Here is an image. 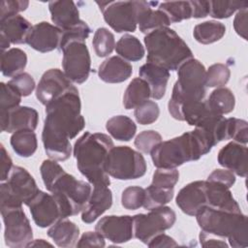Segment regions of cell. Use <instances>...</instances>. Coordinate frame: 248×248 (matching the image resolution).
I'll return each instance as SVG.
<instances>
[{
	"instance_id": "obj_48",
	"label": "cell",
	"mask_w": 248,
	"mask_h": 248,
	"mask_svg": "<svg viewBox=\"0 0 248 248\" xmlns=\"http://www.w3.org/2000/svg\"><path fill=\"white\" fill-rule=\"evenodd\" d=\"M13 87H15L22 97L29 96L36 87L35 80L31 75L28 73H21L14 77L11 80L8 81Z\"/></svg>"
},
{
	"instance_id": "obj_21",
	"label": "cell",
	"mask_w": 248,
	"mask_h": 248,
	"mask_svg": "<svg viewBox=\"0 0 248 248\" xmlns=\"http://www.w3.org/2000/svg\"><path fill=\"white\" fill-rule=\"evenodd\" d=\"M112 204V193L108 186L92 185V191L85 208L81 211V220L91 224L106 212Z\"/></svg>"
},
{
	"instance_id": "obj_13",
	"label": "cell",
	"mask_w": 248,
	"mask_h": 248,
	"mask_svg": "<svg viewBox=\"0 0 248 248\" xmlns=\"http://www.w3.org/2000/svg\"><path fill=\"white\" fill-rule=\"evenodd\" d=\"M62 67L66 77L74 83H83L91 71V58L85 42H73L62 50Z\"/></svg>"
},
{
	"instance_id": "obj_26",
	"label": "cell",
	"mask_w": 248,
	"mask_h": 248,
	"mask_svg": "<svg viewBox=\"0 0 248 248\" xmlns=\"http://www.w3.org/2000/svg\"><path fill=\"white\" fill-rule=\"evenodd\" d=\"M31 28V23L19 15L0 20V34L5 36L13 45L25 44Z\"/></svg>"
},
{
	"instance_id": "obj_4",
	"label": "cell",
	"mask_w": 248,
	"mask_h": 248,
	"mask_svg": "<svg viewBox=\"0 0 248 248\" xmlns=\"http://www.w3.org/2000/svg\"><path fill=\"white\" fill-rule=\"evenodd\" d=\"M113 146L112 140L103 133L85 132L76 140L73 153L77 167L91 185L109 186L110 180L105 170V163Z\"/></svg>"
},
{
	"instance_id": "obj_10",
	"label": "cell",
	"mask_w": 248,
	"mask_h": 248,
	"mask_svg": "<svg viewBox=\"0 0 248 248\" xmlns=\"http://www.w3.org/2000/svg\"><path fill=\"white\" fill-rule=\"evenodd\" d=\"M105 21L117 33L136 30L140 13L149 1H96Z\"/></svg>"
},
{
	"instance_id": "obj_36",
	"label": "cell",
	"mask_w": 248,
	"mask_h": 248,
	"mask_svg": "<svg viewBox=\"0 0 248 248\" xmlns=\"http://www.w3.org/2000/svg\"><path fill=\"white\" fill-rule=\"evenodd\" d=\"M174 195L173 188H163L150 184L144 189V202L143 207L147 210L157 208L169 203Z\"/></svg>"
},
{
	"instance_id": "obj_31",
	"label": "cell",
	"mask_w": 248,
	"mask_h": 248,
	"mask_svg": "<svg viewBox=\"0 0 248 248\" xmlns=\"http://www.w3.org/2000/svg\"><path fill=\"white\" fill-rule=\"evenodd\" d=\"M106 129L115 140L121 141L131 140L137 132L135 122L126 115H115L107 121Z\"/></svg>"
},
{
	"instance_id": "obj_8",
	"label": "cell",
	"mask_w": 248,
	"mask_h": 248,
	"mask_svg": "<svg viewBox=\"0 0 248 248\" xmlns=\"http://www.w3.org/2000/svg\"><path fill=\"white\" fill-rule=\"evenodd\" d=\"M34 177L19 166H14L7 180L0 185V208L25 205L38 194Z\"/></svg>"
},
{
	"instance_id": "obj_12",
	"label": "cell",
	"mask_w": 248,
	"mask_h": 248,
	"mask_svg": "<svg viewBox=\"0 0 248 248\" xmlns=\"http://www.w3.org/2000/svg\"><path fill=\"white\" fill-rule=\"evenodd\" d=\"M4 222L5 244L11 248H23L33 240V231L22 206L0 208Z\"/></svg>"
},
{
	"instance_id": "obj_37",
	"label": "cell",
	"mask_w": 248,
	"mask_h": 248,
	"mask_svg": "<svg viewBox=\"0 0 248 248\" xmlns=\"http://www.w3.org/2000/svg\"><path fill=\"white\" fill-rule=\"evenodd\" d=\"M158 9L167 15L170 23L180 22L192 17V7L190 1L164 2L159 5Z\"/></svg>"
},
{
	"instance_id": "obj_40",
	"label": "cell",
	"mask_w": 248,
	"mask_h": 248,
	"mask_svg": "<svg viewBox=\"0 0 248 248\" xmlns=\"http://www.w3.org/2000/svg\"><path fill=\"white\" fill-rule=\"evenodd\" d=\"M225 138L233 141L246 144L248 141V123L246 120L230 117L226 118Z\"/></svg>"
},
{
	"instance_id": "obj_51",
	"label": "cell",
	"mask_w": 248,
	"mask_h": 248,
	"mask_svg": "<svg viewBox=\"0 0 248 248\" xmlns=\"http://www.w3.org/2000/svg\"><path fill=\"white\" fill-rule=\"evenodd\" d=\"M77 247H105V237L96 232H86L78 240Z\"/></svg>"
},
{
	"instance_id": "obj_45",
	"label": "cell",
	"mask_w": 248,
	"mask_h": 248,
	"mask_svg": "<svg viewBox=\"0 0 248 248\" xmlns=\"http://www.w3.org/2000/svg\"><path fill=\"white\" fill-rule=\"evenodd\" d=\"M144 189L140 186H129L123 190L121 195V204L129 210H136L143 206Z\"/></svg>"
},
{
	"instance_id": "obj_44",
	"label": "cell",
	"mask_w": 248,
	"mask_h": 248,
	"mask_svg": "<svg viewBox=\"0 0 248 248\" xmlns=\"http://www.w3.org/2000/svg\"><path fill=\"white\" fill-rule=\"evenodd\" d=\"M160 114V108L156 102L147 100L135 108L134 115L138 123L148 125L155 122Z\"/></svg>"
},
{
	"instance_id": "obj_30",
	"label": "cell",
	"mask_w": 248,
	"mask_h": 248,
	"mask_svg": "<svg viewBox=\"0 0 248 248\" xmlns=\"http://www.w3.org/2000/svg\"><path fill=\"white\" fill-rule=\"evenodd\" d=\"M27 64L26 53L17 47L7 49L1 54V73L8 78H14L25 69Z\"/></svg>"
},
{
	"instance_id": "obj_11",
	"label": "cell",
	"mask_w": 248,
	"mask_h": 248,
	"mask_svg": "<svg viewBox=\"0 0 248 248\" xmlns=\"http://www.w3.org/2000/svg\"><path fill=\"white\" fill-rule=\"evenodd\" d=\"M176 220L175 212L169 206H160L133 216L134 236L147 244L155 235L170 229Z\"/></svg>"
},
{
	"instance_id": "obj_20",
	"label": "cell",
	"mask_w": 248,
	"mask_h": 248,
	"mask_svg": "<svg viewBox=\"0 0 248 248\" xmlns=\"http://www.w3.org/2000/svg\"><path fill=\"white\" fill-rule=\"evenodd\" d=\"M218 163L234 174L247 175V146L236 141H230L218 153Z\"/></svg>"
},
{
	"instance_id": "obj_34",
	"label": "cell",
	"mask_w": 248,
	"mask_h": 248,
	"mask_svg": "<svg viewBox=\"0 0 248 248\" xmlns=\"http://www.w3.org/2000/svg\"><path fill=\"white\" fill-rule=\"evenodd\" d=\"M226 33V26L219 21L208 20L195 26L193 36L202 45H209L221 40Z\"/></svg>"
},
{
	"instance_id": "obj_46",
	"label": "cell",
	"mask_w": 248,
	"mask_h": 248,
	"mask_svg": "<svg viewBox=\"0 0 248 248\" xmlns=\"http://www.w3.org/2000/svg\"><path fill=\"white\" fill-rule=\"evenodd\" d=\"M162 141V136L155 130H146L140 133L135 140V146L141 153L149 154Z\"/></svg>"
},
{
	"instance_id": "obj_9",
	"label": "cell",
	"mask_w": 248,
	"mask_h": 248,
	"mask_svg": "<svg viewBox=\"0 0 248 248\" xmlns=\"http://www.w3.org/2000/svg\"><path fill=\"white\" fill-rule=\"evenodd\" d=\"M106 172L118 180H132L143 176L146 162L140 152L126 146H113L106 159Z\"/></svg>"
},
{
	"instance_id": "obj_43",
	"label": "cell",
	"mask_w": 248,
	"mask_h": 248,
	"mask_svg": "<svg viewBox=\"0 0 248 248\" xmlns=\"http://www.w3.org/2000/svg\"><path fill=\"white\" fill-rule=\"evenodd\" d=\"M0 88V113L7 112L19 106L22 96L15 87L8 82H1Z\"/></svg>"
},
{
	"instance_id": "obj_55",
	"label": "cell",
	"mask_w": 248,
	"mask_h": 248,
	"mask_svg": "<svg viewBox=\"0 0 248 248\" xmlns=\"http://www.w3.org/2000/svg\"><path fill=\"white\" fill-rule=\"evenodd\" d=\"M199 238L200 243L202 247H228V244L225 241V239L207 234L202 231L200 232Z\"/></svg>"
},
{
	"instance_id": "obj_27",
	"label": "cell",
	"mask_w": 248,
	"mask_h": 248,
	"mask_svg": "<svg viewBox=\"0 0 248 248\" xmlns=\"http://www.w3.org/2000/svg\"><path fill=\"white\" fill-rule=\"evenodd\" d=\"M47 235L58 247L71 248L76 246L78 240L79 229L74 222L65 218L51 225L47 230Z\"/></svg>"
},
{
	"instance_id": "obj_29",
	"label": "cell",
	"mask_w": 248,
	"mask_h": 248,
	"mask_svg": "<svg viewBox=\"0 0 248 248\" xmlns=\"http://www.w3.org/2000/svg\"><path fill=\"white\" fill-rule=\"evenodd\" d=\"M151 91L148 83L141 78H135L127 86L123 95V106L126 109L136 108L149 100Z\"/></svg>"
},
{
	"instance_id": "obj_56",
	"label": "cell",
	"mask_w": 248,
	"mask_h": 248,
	"mask_svg": "<svg viewBox=\"0 0 248 248\" xmlns=\"http://www.w3.org/2000/svg\"><path fill=\"white\" fill-rule=\"evenodd\" d=\"M192 7V17L203 18L209 15V1H190Z\"/></svg>"
},
{
	"instance_id": "obj_35",
	"label": "cell",
	"mask_w": 248,
	"mask_h": 248,
	"mask_svg": "<svg viewBox=\"0 0 248 248\" xmlns=\"http://www.w3.org/2000/svg\"><path fill=\"white\" fill-rule=\"evenodd\" d=\"M115 51L125 60L139 61L142 59L145 50L140 40L131 34H124L115 45Z\"/></svg>"
},
{
	"instance_id": "obj_41",
	"label": "cell",
	"mask_w": 248,
	"mask_h": 248,
	"mask_svg": "<svg viewBox=\"0 0 248 248\" xmlns=\"http://www.w3.org/2000/svg\"><path fill=\"white\" fill-rule=\"evenodd\" d=\"M230 77L231 71L227 65L222 63L213 64L206 70V87H223L228 83Z\"/></svg>"
},
{
	"instance_id": "obj_3",
	"label": "cell",
	"mask_w": 248,
	"mask_h": 248,
	"mask_svg": "<svg viewBox=\"0 0 248 248\" xmlns=\"http://www.w3.org/2000/svg\"><path fill=\"white\" fill-rule=\"evenodd\" d=\"M211 136L202 128L185 132L179 137L161 141L152 151L153 165L160 169H176L186 162L197 161L215 146Z\"/></svg>"
},
{
	"instance_id": "obj_54",
	"label": "cell",
	"mask_w": 248,
	"mask_h": 248,
	"mask_svg": "<svg viewBox=\"0 0 248 248\" xmlns=\"http://www.w3.org/2000/svg\"><path fill=\"white\" fill-rule=\"evenodd\" d=\"M148 247H151V248H154V247H176L178 246V244L176 243V241L165 234L164 232H161L157 235H155L147 244H146Z\"/></svg>"
},
{
	"instance_id": "obj_52",
	"label": "cell",
	"mask_w": 248,
	"mask_h": 248,
	"mask_svg": "<svg viewBox=\"0 0 248 248\" xmlns=\"http://www.w3.org/2000/svg\"><path fill=\"white\" fill-rule=\"evenodd\" d=\"M233 27L235 32L247 40V8L239 10L233 19Z\"/></svg>"
},
{
	"instance_id": "obj_18",
	"label": "cell",
	"mask_w": 248,
	"mask_h": 248,
	"mask_svg": "<svg viewBox=\"0 0 248 248\" xmlns=\"http://www.w3.org/2000/svg\"><path fill=\"white\" fill-rule=\"evenodd\" d=\"M61 33L57 26L42 21L32 26L26 44L37 51L49 52L58 48Z\"/></svg>"
},
{
	"instance_id": "obj_16",
	"label": "cell",
	"mask_w": 248,
	"mask_h": 248,
	"mask_svg": "<svg viewBox=\"0 0 248 248\" xmlns=\"http://www.w3.org/2000/svg\"><path fill=\"white\" fill-rule=\"evenodd\" d=\"M95 230L113 243L120 244L128 242L134 237L133 216H105L98 221Z\"/></svg>"
},
{
	"instance_id": "obj_14",
	"label": "cell",
	"mask_w": 248,
	"mask_h": 248,
	"mask_svg": "<svg viewBox=\"0 0 248 248\" xmlns=\"http://www.w3.org/2000/svg\"><path fill=\"white\" fill-rule=\"evenodd\" d=\"M27 206L34 223L40 228L50 227L57 221L65 219L60 203L52 194L40 190Z\"/></svg>"
},
{
	"instance_id": "obj_42",
	"label": "cell",
	"mask_w": 248,
	"mask_h": 248,
	"mask_svg": "<svg viewBox=\"0 0 248 248\" xmlns=\"http://www.w3.org/2000/svg\"><path fill=\"white\" fill-rule=\"evenodd\" d=\"M90 32L91 29L88 24L85 21L81 20L76 26L62 31L58 49L61 51L67 45L73 42H85Z\"/></svg>"
},
{
	"instance_id": "obj_50",
	"label": "cell",
	"mask_w": 248,
	"mask_h": 248,
	"mask_svg": "<svg viewBox=\"0 0 248 248\" xmlns=\"http://www.w3.org/2000/svg\"><path fill=\"white\" fill-rule=\"evenodd\" d=\"M206 180L216 182L231 188L235 182V175L233 172L227 169H216L208 175Z\"/></svg>"
},
{
	"instance_id": "obj_38",
	"label": "cell",
	"mask_w": 248,
	"mask_h": 248,
	"mask_svg": "<svg viewBox=\"0 0 248 248\" xmlns=\"http://www.w3.org/2000/svg\"><path fill=\"white\" fill-rule=\"evenodd\" d=\"M92 45L97 56H108L115 48L114 36L108 29L105 27H100L94 33Z\"/></svg>"
},
{
	"instance_id": "obj_22",
	"label": "cell",
	"mask_w": 248,
	"mask_h": 248,
	"mask_svg": "<svg viewBox=\"0 0 248 248\" xmlns=\"http://www.w3.org/2000/svg\"><path fill=\"white\" fill-rule=\"evenodd\" d=\"M48 10L52 22L61 31L70 29L81 21L78 9L73 1H50Z\"/></svg>"
},
{
	"instance_id": "obj_17",
	"label": "cell",
	"mask_w": 248,
	"mask_h": 248,
	"mask_svg": "<svg viewBox=\"0 0 248 248\" xmlns=\"http://www.w3.org/2000/svg\"><path fill=\"white\" fill-rule=\"evenodd\" d=\"M175 202L183 213L189 216H196L207 204L205 181L197 180L185 185L178 192Z\"/></svg>"
},
{
	"instance_id": "obj_7",
	"label": "cell",
	"mask_w": 248,
	"mask_h": 248,
	"mask_svg": "<svg viewBox=\"0 0 248 248\" xmlns=\"http://www.w3.org/2000/svg\"><path fill=\"white\" fill-rule=\"evenodd\" d=\"M206 70L198 59L192 58L184 62L177 70L171 97L168 103L170 115L180 120V107L186 103L202 101L206 93Z\"/></svg>"
},
{
	"instance_id": "obj_58",
	"label": "cell",
	"mask_w": 248,
	"mask_h": 248,
	"mask_svg": "<svg viewBox=\"0 0 248 248\" xmlns=\"http://www.w3.org/2000/svg\"><path fill=\"white\" fill-rule=\"evenodd\" d=\"M0 45H1V49H2V52H3V51H5L6 48H8L10 46L11 43L9 42V40L5 36L0 34Z\"/></svg>"
},
{
	"instance_id": "obj_15",
	"label": "cell",
	"mask_w": 248,
	"mask_h": 248,
	"mask_svg": "<svg viewBox=\"0 0 248 248\" xmlns=\"http://www.w3.org/2000/svg\"><path fill=\"white\" fill-rule=\"evenodd\" d=\"M74 85L59 69H49L45 72L36 87V97L41 104L46 106L59 98Z\"/></svg>"
},
{
	"instance_id": "obj_25",
	"label": "cell",
	"mask_w": 248,
	"mask_h": 248,
	"mask_svg": "<svg viewBox=\"0 0 248 248\" xmlns=\"http://www.w3.org/2000/svg\"><path fill=\"white\" fill-rule=\"evenodd\" d=\"M205 193L207 201L206 206L229 211H241L230 188L216 182L205 180Z\"/></svg>"
},
{
	"instance_id": "obj_49",
	"label": "cell",
	"mask_w": 248,
	"mask_h": 248,
	"mask_svg": "<svg viewBox=\"0 0 248 248\" xmlns=\"http://www.w3.org/2000/svg\"><path fill=\"white\" fill-rule=\"evenodd\" d=\"M29 2L26 0H3L0 4V20L16 16L27 9Z\"/></svg>"
},
{
	"instance_id": "obj_2",
	"label": "cell",
	"mask_w": 248,
	"mask_h": 248,
	"mask_svg": "<svg viewBox=\"0 0 248 248\" xmlns=\"http://www.w3.org/2000/svg\"><path fill=\"white\" fill-rule=\"evenodd\" d=\"M40 172L45 187L58 201L64 218L81 212L89 201L92 185L66 172L55 160H45Z\"/></svg>"
},
{
	"instance_id": "obj_19",
	"label": "cell",
	"mask_w": 248,
	"mask_h": 248,
	"mask_svg": "<svg viewBox=\"0 0 248 248\" xmlns=\"http://www.w3.org/2000/svg\"><path fill=\"white\" fill-rule=\"evenodd\" d=\"M0 119L3 132L15 133L24 129L35 131L39 115L37 110L31 107L18 106L7 112L0 113Z\"/></svg>"
},
{
	"instance_id": "obj_6",
	"label": "cell",
	"mask_w": 248,
	"mask_h": 248,
	"mask_svg": "<svg viewBox=\"0 0 248 248\" xmlns=\"http://www.w3.org/2000/svg\"><path fill=\"white\" fill-rule=\"evenodd\" d=\"M144 45L147 49L146 61L168 71H176L184 62L194 58L188 45L174 30L169 27L146 34Z\"/></svg>"
},
{
	"instance_id": "obj_32",
	"label": "cell",
	"mask_w": 248,
	"mask_h": 248,
	"mask_svg": "<svg viewBox=\"0 0 248 248\" xmlns=\"http://www.w3.org/2000/svg\"><path fill=\"white\" fill-rule=\"evenodd\" d=\"M10 143L13 150L19 157L23 158L32 156L38 147V140L35 132L28 129L19 130L13 133Z\"/></svg>"
},
{
	"instance_id": "obj_39",
	"label": "cell",
	"mask_w": 248,
	"mask_h": 248,
	"mask_svg": "<svg viewBox=\"0 0 248 248\" xmlns=\"http://www.w3.org/2000/svg\"><path fill=\"white\" fill-rule=\"evenodd\" d=\"M244 8H247L245 1H209V16L219 19L228 18Z\"/></svg>"
},
{
	"instance_id": "obj_5",
	"label": "cell",
	"mask_w": 248,
	"mask_h": 248,
	"mask_svg": "<svg viewBox=\"0 0 248 248\" xmlns=\"http://www.w3.org/2000/svg\"><path fill=\"white\" fill-rule=\"evenodd\" d=\"M196 218L202 232L222 239L227 238L234 248L248 246L247 216L242 211L204 206L197 213Z\"/></svg>"
},
{
	"instance_id": "obj_1",
	"label": "cell",
	"mask_w": 248,
	"mask_h": 248,
	"mask_svg": "<svg viewBox=\"0 0 248 248\" xmlns=\"http://www.w3.org/2000/svg\"><path fill=\"white\" fill-rule=\"evenodd\" d=\"M80 108V98L76 86L46 106L42 140L49 159L65 161L70 158V140L85 126Z\"/></svg>"
},
{
	"instance_id": "obj_24",
	"label": "cell",
	"mask_w": 248,
	"mask_h": 248,
	"mask_svg": "<svg viewBox=\"0 0 248 248\" xmlns=\"http://www.w3.org/2000/svg\"><path fill=\"white\" fill-rule=\"evenodd\" d=\"M139 75L148 83L153 99L160 100L165 96L170 78V71L153 63L146 62L140 66Z\"/></svg>"
},
{
	"instance_id": "obj_47",
	"label": "cell",
	"mask_w": 248,
	"mask_h": 248,
	"mask_svg": "<svg viewBox=\"0 0 248 248\" xmlns=\"http://www.w3.org/2000/svg\"><path fill=\"white\" fill-rule=\"evenodd\" d=\"M178 179H179V172L176 169L157 168V170L153 173L151 184L158 187L172 189L174 188Z\"/></svg>"
},
{
	"instance_id": "obj_53",
	"label": "cell",
	"mask_w": 248,
	"mask_h": 248,
	"mask_svg": "<svg viewBox=\"0 0 248 248\" xmlns=\"http://www.w3.org/2000/svg\"><path fill=\"white\" fill-rule=\"evenodd\" d=\"M0 161H1V178H0V180H1V182H3V181L7 180L8 176L14 167L13 161L3 144H1Z\"/></svg>"
},
{
	"instance_id": "obj_28",
	"label": "cell",
	"mask_w": 248,
	"mask_h": 248,
	"mask_svg": "<svg viewBox=\"0 0 248 248\" xmlns=\"http://www.w3.org/2000/svg\"><path fill=\"white\" fill-rule=\"evenodd\" d=\"M158 2H150L146 8L142 10L139 16L138 24L140 31L144 34H148L154 30L168 27L170 24V21L167 15L161 10H153V7L156 6Z\"/></svg>"
},
{
	"instance_id": "obj_23",
	"label": "cell",
	"mask_w": 248,
	"mask_h": 248,
	"mask_svg": "<svg viewBox=\"0 0 248 248\" xmlns=\"http://www.w3.org/2000/svg\"><path fill=\"white\" fill-rule=\"evenodd\" d=\"M133 73L132 65L120 56L107 58L98 69L101 80L108 83H119L127 80Z\"/></svg>"
},
{
	"instance_id": "obj_33",
	"label": "cell",
	"mask_w": 248,
	"mask_h": 248,
	"mask_svg": "<svg viewBox=\"0 0 248 248\" xmlns=\"http://www.w3.org/2000/svg\"><path fill=\"white\" fill-rule=\"evenodd\" d=\"M206 103L213 112L219 115H224L233 110L235 98L231 89L227 87H218L211 92Z\"/></svg>"
},
{
	"instance_id": "obj_57",
	"label": "cell",
	"mask_w": 248,
	"mask_h": 248,
	"mask_svg": "<svg viewBox=\"0 0 248 248\" xmlns=\"http://www.w3.org/2000/svg\"><path fill=\"white\" fill-rule=\"evenodd\" d=\"M45 247V246H52V244L46 242L45 239H36V240H32L27 247Z\"/></svg>"
}]
</instances>
